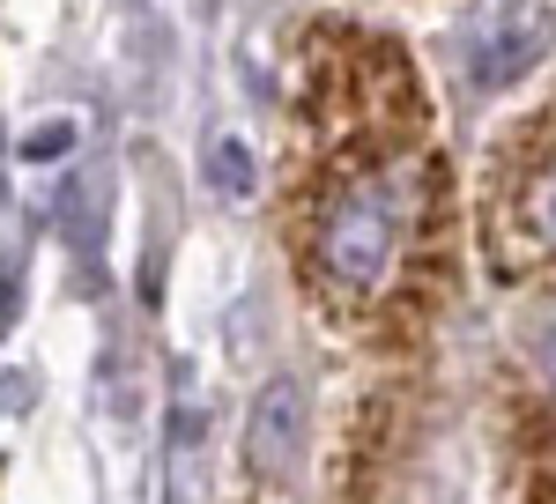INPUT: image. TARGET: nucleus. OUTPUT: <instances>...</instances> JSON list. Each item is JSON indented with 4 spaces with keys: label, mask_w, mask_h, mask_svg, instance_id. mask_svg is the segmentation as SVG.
Here are the masks:
<instances>
[{
    "label": "nucleus",
    "mask_w": 556,
    "mask_h": 504,
    "mask_svg": "<svg viewBox=\"0 0 556 504\" xmlns=\"http://www.w3.org/2000/svg\"><path fill=\"white\" fill-rule=\"evenodd\" d=\"M401 238H408L401 171H364L319 209V275L342 297H379L401 267Z\"/></svg>",
    "instance_id": "f257e3e1"
},
{
    "label": "nucleus",
    "mask_w": 556,
    "mask_h": 504,
    "mask_svg": "<svg viewBox=\"0 0 556 504\" xmlns=\"http://www.w3.org/2000/svg\"><path fill=\"white\" fill-rule=\"evenodd\" d=\"M556 45V8L549 0H519L513 15L490 30V45L475 52V83L482 89H513L519 75H534Z\"/></svg>",
    "instance_id": "7ed1b4c3"
},
{
    "label": "nucleus",
    "mask_w": 556,
    "mask_h": 504,
    "mask_svg": "<svg viewBox=\"0 0 556 504\" xmlns=\"http://www.w3.org/2000/svg\"><path fill=\"white\" fill-rule=\"evenodd\" d=\"M208 186L223 193V201H253V186H260L253 149H245V141H215L208 149Z\"/></svg>",
    "instance_id": "39448f33"
},
{
    "label": "nucleus",
    "mask_w": 556,
    "mask_h": 504,
    "mask_svg": "<svg viewBox=\"0 0 556 504\" xmlns=\"http://www.w3.org/2000/svg\"><path fill=\"white\" fill-rule=\"evenodd\" d=\"M304 438H312V416H304L298 378L260 386L253 416H245V461H253V475L290 482V475H298V461H304Z\"/></svg>",
    "instance_id": "f03ea898"
},
{
    "label": "nucleus",
    "mask_w": 556,
    "mask_h": 504,
    "mask_svg": "<svg viewBox=\"0 0 556 504\" xmlns=\"http://www.w3.org/2000/svg\"><path fill=\"white\" fill-rule=\"evenodd\" d=\"M505 230L534 260H556V149L513 171V201H505Z\"/></svg>",
    "instance_id": "20e7f679"
},
{
    "label": "nucleus",
    "mask_w": 556,
    "mask_h": 504,
    "mask_svg": "<svg viewBox=\"0 0 556 504\" xmlns=\"http://www.w3.org/2000/svg\"><path fill=\"white\" fill-rule=\"evenodd\" d=\"M67 149H75V126H67V119L38 126V134L23 141V156H30V164H45V156H67Z\"/></svg>",
    "instance_id": "423d86ee"
},
{
    "label": "nucleus",
    "mask_w": 556,
    "mask_h": 504,
    "mask_svg": "<svg viewBox=\"0 0 556 504\" xmlns=\"http://www.w3.org/2000/svg\"><path fill=\"white\" fill-rule=\"evenodd\" d=\"M534 356H542V371H549V386H556V327H542V341H534Z\"/></svg>",
    "instance_id": "0eeeda50"
}]
</instances>
